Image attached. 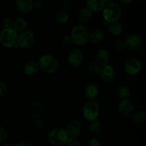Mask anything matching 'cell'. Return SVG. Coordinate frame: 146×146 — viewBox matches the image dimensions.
I'll use <instances>...</instances> for the list:
<instances>
[{
  "instance_id": "cell-1",
  "label": "cell",
  "mask_w": 146,
  "mask_h": 146,
  "mask_svg": "<svg viewBox=\"0 0 146 146\" xmlns=\"http://www.w3.org/2000/svg\"><path fill=\"white\" fill-rule=\"evenodd\" d=\"M90 31L88 27L83 24H78L74 26L71 30L70 36L73 44L78 46H83L89 41Z\"/></svg>"
},
{
  "instance_id": "cell-2",
  "label": "cell",
  "mask_w": 146,
  "mask_h": 146,
  "mask_svg": "<svg viewBox=\"0 0 146 146\" xmlns=\"http://www.w3.org/2000/svg\"><path fill=\"white\" fill-rule=\"evenodd\" d=\"M39 70L46 74H53L58 70L59 61L55 56L52 54H44L38 61Z\"/></svg>"
},
{
  "instance_id": "cell-3",
  "label": "cell",
  "mask_w": 146,
  "mask_h": 146,
  "mask_svg": "<svg viewBox=\"0 0 146 146\" xmlns=\"http://www.w3.org/2000/svg\"><path fill=\"white\" fill-rule=\"evenodd\" d=\"M101 11L104 21L107 24L118 21L123 14V10L121 6L113 1L106 4Z\"/></svg>"
},
{
  "instance_id": "cell-4",
  "label": "cell",
  "mask_w": 146,
  "mask_h": 146,
  "mask_svg": "<svg viewBox=\"0 0 146 146\" xmlns=\"http://www.w3.org/2000/svg\"><path fill=\"white\" fill-rule=\"evenodd\" d=\"M82 115L86 121L91 122L98 119L100 115V106L96 100H88L82 107Z\"/></svg>"
},
{
  "instance_id": "cell-5",
  "label": "cell",
  "mask_w": 146,
  "mask_h": 146,
  "mask_svg": "<svg viewBox=\"0 0 146 146\" xmlns=\"http://www.w3.org/2000/svg\"><path fill=\"white\" fill-rule=\"evenodd\" d=\"M47 138L50 144L54 146H61L65 145L68 136L64 128L55 127L48 131Z\"/></svg>"
},
{
  "instance_id": "cell-6",
  "label": "cell",
  "mask_w": 146,
  "mask_h": 146,
  "mask_svg": "<svg viewBox=\"0 0 146 146\" xmlns=\"http://www.w3.org/2000/svg\"><path fill=\"white\" fill-rule=\"evenodd\" d=\"M18 33L12 28L2 29L0 31V44L5 48H13L17 44Z\"/></svg>"
},
{
  "instance_id": "cell-7",
  "label": "cell",
  "mask_w": 146,
  "mask_h": 146,
  "mask_svg": "<svg viewBox=\"0 0 146 146\" xmlns=\"http://www.w3.org/2000/svg\"><path fill=\"white\" fill-rule=\"evenodd\" d=\"M35 34L31 30L27 29L18 34L17 46L21 49H29L35 43Z\"/></svg>"
},
{
  "instance_id": "cell-8",
  "label": "cell",
  "mask_w": 146,
  "mask_h": 146,
  "mask_svg": "<svg viewBox=\"0 0 146 146\" xmlns=\"http://www.w3.org/2000/svg\"><path fill=\"white\" fill-rule=\"evenodd\" d=\"M123 70L130 76H135L142 70V63L136 58H129L123 63Z\"/></svg>"
},
{
  "instance_id": "cell-9",
  "label": "cell",
  "mask_w": 146,
  "mask_h": 146,
  "mask_svg": "<svg viewBox=\"0 0 146 146\" xmlns=\"http://www.w3.org/2000/svg\"><path fill=\"white\" fill-rule=\"evenodd\" d=\"M84 61V55L80 48H73L67 55V61L71 67L77 68L83 64Z\"/></svg>"
},
{
  "instance_id": "cell-10",
  "label": "cell",
  "mask_w": 146,
  "mask_h": 146,
  "mask_svg": "<svg viewBox=\"0 0 146 146\" xmlns=\"http://www.w3.org/2000/svg\"><path fill=\"white\" fill-rule=\"evenodd\" d=\"M99 76L103 82L106 84H111L116 79V70L113 66L108 64L101 67Z\"/></svg>"
},
{
  "instance_id": "cell-11",
  "label": "cell",
  "mask_w": 146,
  "mask_h": 146,
  "mask_svg": "<svg viewBox=\"0 0 146 146\" xmlns=\"http://www.w3.org/2000/svg\"><path fill=\"white\" fill-rule=\"evenodd\" d=\"M135 104L130 98L121 100L117 107L118 113L124 117H128L132 115L135 111Z\"/></svg>"
},
{
  "instance_id": "cell-12",
  "label": "cell",
  "mask_w": 146,
  "mask_h": 146,
  "mask_svg": "<svg viewBox=\"0 0 146 146\" xmlns=\"http://www.w3.org/2000/svg\"><path fill=\"white\" fill-rule=\"evenodd\" d=\"M126 48L131 50H138L141 48L143 44V37L138 34H131L126 36L124 40Z\"/></svg>"
},
{
  "instance_id": "cell-13",
  "label": "cell",
  "mask_w": 146,
  "mask_h": 146,
  "mask_svg": "<svg viewBox=\"0 0 146 146\" xmlns=\"http://www.w3.org/2000/svg\"><path fill=\"white\" fill-rule=\"evenodd\" d=\"M65 131L68 137L77 138L81 134L82 131V125L78 120H71L65 127Z\"/></svg>"
},
{
  "instance_id": "cell-14",
  "label": "cell",
  "mask_w": 146,
  "mask_h": 146,
  "mask_svg": "<svg viewBox=\"0 0 146 146\" xmlns=\"http://www.w3.org/2000/svg\"><path fill=\"white\" fill-rule=\"evenodd\" d=\"M100 88L97 84L90 82L86 85L84 94L86 98L88 100H96L100 95Z\"/></svg>"
},
{
  "instance_id": "cell-15",
  "label": "cell",
  "mask_w": 146,
  "mask_h": 146,
  "mask_svg": "<svg viewBox=\"0 0 146 146\" xmlns=\"http://www.w3.org/2000/svg\"><path fill=\"white\" fill-rule=\"evenodd\" d=\"M14 5L16 9L23 14H29L34 9L32 0H16Z\"/></svg>"
},
{
  "instance_id": "cell-16",
  "label": "cell",
  "mask_w": 146,
  "mask_h": 146,
  "mask_svg": "<svg viewBox=\"0 0 146 146\" xmlns=\"http://www.w3.org/2000/svg\"><path fill=\"white\" fill-rule=\"evenodd\" d=\"M44 111H45L44 104L41 101H36L31 106L29 114L34 119H37V118H41L44 114Z\"/></svg>"
},
{
  "instance_id": "cell-17",
  "label": "cell",
  "mask_w": 146,
  "mask_h": 146,
  "mask_svg": "<svg viewBox=\"0 0 146 146\" xmlns=\"http://www.w3.org/2000/svg\"><path fill=\"white\" fill-rule=\"evenodd\" d=\"M110 59H111V56H110V54L108 50L101 48L98 50L96 54L95 61L101 67L108 65Z\"/></svg>"
},
{
  "instance_id": "cell-18",
  "label": "cell",
  "mask_w": 146,
  "mask_h": 146,
  "mask_svg": "<svg viewBox=\"0 0 146 146\" xmlns=\"http://www.w3.org/2000/svg\"><path fill=\"white\" fill-rule=\"evenodd\" d=\"M39 71L38 61L36 60H29L24 66V73L29 76H35Z\"/></svg>"
},
{
  "instance_id": "cell-19",
  "label": "cell",
  "mask_w": 146,
  "mask_h": 146,
  "mask_svg": "<svg viewBox=\"0 0 146 146\" xmlns=\"http://www.w3.org/2000/svg\"><path fill=\"white\" fill-rule=\"evenodd\" d=\"M106 37L105 31L100 28H96L90 31L89 41L92 44H97L102 42Z\"/></svg>"
},
{
  "instance_id": "cell-20",
  "label": "cell",
  "mask_w": 146,
  "mask_h": 146,
  "mask_svg": "<svg viewBox=\"0 0 146 146\" xmlns=\"http://www.w3.org/2000/svg\"><path fill=\"white\" fill-rule=\"evenodd\" d=\"M28 21L26 19L23 18V17H18V18L13 20L12 29L14 31H17L18 34L27 30L28 28Z\"/></svg>"
},
{
  "instance_id": "cell-21",
  "label": "cell",
  "mask_w": 146,
  "mask_h": 146,
  "mask_svg": "<svg viewBox=\"0 0 146 146\" xmlns=\"http://www.w3.org/2000/svg\"><path fill=\"white\" fill-rule=\"evenodd\" d=\"M106 3L104 0H87L86 7L91 11L94 12H99L104 9Z\"/></svg>"
},
{
  "instance_id": "cell-22",
  "label": "cell",
  "mask_w": 146,
  "mask_h": 146,
  "mask_svg": "<svg viewBox=\"0 0 146 146\" xmlns=\"http://www.w3.org/2000/svg\"><path fill=\"white\" fill-rule=\"evenodd\" d=\"M108 31L112 36H118L121 35L123 31V27L119 21L110 23L108 25Z\"/></svg>"
},
{
  "instance_id": "cell-23",
  "label": "cell",
  "mask_w": 146,
  "mask_h": 146,
  "mask_svg": "<svg viewBox=\"0 0 146 146\" xmlns=\"http://www.w3.org/2000/svg\"><path fill=\"white\" fill-rule=\"evenodd\" d=\"M103 129L102 123L99 120L96 119L90 122L88 125V131L93 135H98L101 133Z\"/></svg>"
},
{
  "instance_id": "cell-24",
  "label": "cell",
  "mask_w": 146,
  "mask_h": 146,
  "mask_svg": "<svg viewBox=\"0 0 146 146\" xmlns=\"http://www.w3.org/2000/svg\"><path fill=\"white\" fill-rule=\"evenodd\" d=\"M93 16V12L90 11L87 7L81 9L78 13V19L81 22L86 23L91 20Z\"/></svg>"
},
{
  "instance_id": "cell-25",
  "label": "cell",
  "mask_w": 146,
  "mask_h": 146,
  "mask_svg": "<svg viewBox=\"0 0 146 146\" xmlns=\"http://www.w3.org/2000/svg\"><path fill=\"white\" fill-rule=\"evenodd\" d=\"M132 121L137 125H141L146 121V113L144 111H134L132 114Z\"/></svg>"
},
{
  "instance_id": "cell-26",
  "label": "cell",
  "mask_w": 146,
  "mask_h": 146,
  "mask_svg": "<svg viewBox=\"0 0 146 146\" xmlns=\"http://www.w3.org/2000/svg\"><path fill=\"white\" fill-rule=\"evenodd\" d=\"M69 14L66 10L58 11L54 15V20L58 24H65L69 20Z\"/></svg>"
},
{
  "instance_id": "cell-27",
  "label": "cell",
  "mask_w": 146,
  "mask_h": 146,
  "mask_svg": "<svg viewBox=\"0 0 146 146\" xmlns=\"http://www.w3.org/2000/svg\"><path fill=\"white\" fill-rule=\"evenodd\" d=\"M117 96L121 100L128 99L131 96V90L126 86H121L117 89Z\"/></svg>"
},
{
  "instance_id": "cell-28",
  "label": "cell",
  "mask_w": 146,
  "mask_h": 146,
  "mask_svg": "<svg viewBox=\"0 0 146 146\" xmlns=\"http://www.w3.org/2000/svg\"><path fill=\"white\" fill-rule=\"evenodd\" d=\"M101 66L97 64L96 61H92L88 66V71L90 74L93 75H98L101 71Z\"/></svg>"
},
{
  "instance_id": "cell-29",
  "label": "cell",
  "mask_w": 146,
  "mask_h": 146,
  "mask_svg": "<svg viewBox=\"0 0 146 146\" xmlns=\"http://www.w3.org/2000/svg\"><path fill=\"white\" fill-rule=\"evenodd\" d=\"M113 48L115 51H123L126 48V46H125V41L124 40L118 39L114 43Z\"/></svg>"
},
{
  "instance_id": "cell-30",
  "label": "cell",
  "mask_w": 146,
  "mask_h": 146,
  "mask_svg": "<svg viewBox=\"0 0 146 146\" xmlns=\"http://www.w3.org/2000/svg\"><path fill=\"white\" fill-rule=\"evenodd\" d=\"M9 92V87L4 81H0V98H2L7 95Z\"/></svg>"
},
{
  "instance_id": "cell-31",
  "label": "cell",
  "mask_w": 146,
  "mask_h": 146,
  "mask_svg": "<svg viewBox=\"0 0 146 146\" xmlns=\"http://www.w3.org/2000/svg\"><path fill=\"white\" fill-rule=\"evenodd\" d=\"M66 146H81V142L78 138L74 137H68V140L65 143Z\"/></svg>"
},
{
  "instance_id": "cell-32",
  "label": "cell",
  "mask_w": 146,
  "mask_h": 146,
  "mask_svg": "<svg viewBox=\"0 0 146 146\" xmlns=\"http://www.w3.org/2000/svg\"><path fill=\"white\" fill-rule=\"evenodd\" d=\"M12 24H13V20L11 19L9 17H6L3 19L1 25H2L3 29H9V28H12Z\"/></svg>"
},
{
  "instance_id": "cell-33",
  "label": "cell",
  "mask_w": 146,
  "mask_h": 146,
  "mask_svg": "<svg viewBox=\"0 0 146 146\" xmlns=\"http://www.w3.org/2000/svg\"><path fill=\"white\" fill-rule=\"evenodd\" d=\"M7 132L4 128L0 126V144H2L7 141Z\"/></svg>"
},
{
  "instance_id": "cell-34",
  "label": "cell",
  "mask_w": 146,
  "mask_h": 146,
  "mask_svg": "<svg viewBox=\"0 0 146 146\" xmlns=\"http://www.w3.org/2000/svg\"><path fill=\"white\" fill-rule=\"evenodd\" d=\"M61 44L64 46H68L73 44L72 39L70 35H64V36L61 38Z\"/></svg>"
},
{
  "instance_id": "cell-35",
  "label": "cell",
  "mask_w": 146,
  "mask_h": 146,
  "mask_svg": "<svg viewBox=\"0 0 146 146\" xmlns=\"http://www.w3.org/2000/svg\"><path fill=\"white\" fill-rule=\"evenodd\" d=\"M86 146H101V142L96 138H91L87 141Z\"/></svg>"
},
{
  "instance_id": "cell-36",
  "label": "cell",
  "mask_w": 146,
  "mask_h": 146,
  "mask_svg": "<svg viewBox=\"0 0 146 146\" xmlns=\"http://www.w3.org/2000/svg\"><path fill=\"white\" fill-rule=\"evenodd\" d=\"M43 4L40 0H34L33 1V9L36 10H39L42 8Z\"/></svg>"
},
{
  "instance_id": "cell-37",
  "label": "cell",
  "mask_w": 146,
  "mask_h": 146,
  "mask_svg": "<svg viewBox=\"0 0 146 146\" xmlns=\"http://www.w3.org/2000/svg\"><path fill=\"white\" fill-rule=\"evenodd\" d=\"M34 125H35V127L36 128L41 129V128H42L44 127V123L41 118H37V119H36L35 122H34Z\"/></svg>"
},
{
  "instance_id": "cell-38",
  "label": "cell",
  "mask_w": 146,
  "mask_h": 146,
  "mask_svg": "<svg viewBox=\"0 0 146 146\" xmlns=\"http://www.w3.org/2000/svg\"><path fill=\"white\" fill-rule=\"evenodd\" d=\"M71 5H72V4H71L70 0H66V1L64 2V9H65L64 10L66 11L67 9H68L71 7Z\"/></svg>"
},
{
  "instance_id": "cell-39",
  "label": "cell",
  "mask_w": 146,
  "mask_h": 146,
  "mask_svg": "<svg viewBox=\"0 0 146 146\" xmlns=\"http://www.w3.org/2000/svg\"><path fill=\"white\" fill-rule=\"evenodd\" d=\"M14 146H32L30 143L26 142V141H20V142L17 143Z\"/></svg>"
},
{
  "instance_id": "cell-40",
  "label": "cell",
  "mask_w": 146,
  "mask_h": 146,
  "mask_svg": "<svg viewBox=\"0 0 146 146\" xmlns=\"http://www.w3.org/2000/svg\"><path fill=\"white\" fill-rule=\"evenodd\" d=\"M134 0H120V1L123 4H130Z\"/></svg>"
},
{
  "instance_id": "cell-41",
  "label": "cell",
  "mask_w": 146,
  "mask_h": 146,
  "mask_svg": "<svg viewBox=\"0 0 146 146\" xmlns=\"http://www.w3.org/2000/svg\"><path fill=\"white\" fill-rule=\"evenodd\" d=\"M1 146H14L12 143H2Z\"/></svg>"
},
{
  "instance_id": "cell-42",
  "label": "cell",
  "mask_w": 146,
  "mask_h": 146,
  "mask_svg": "<svg viewBox=\"0 0 146 146\" xmlns=\"http://www.w3.org/2000/svg\"><path fill=\"white\" fill-rule=\"evenodd\" d=\"M104 1H105L106 4H108V3H110V2H112L113 0H104Z\"/></svg>"
},
{
  "instance_id": "cell-43",
  "label": "cell",
  "mask_w": 146,
  "mask_h": 146,
  "mask_svg": "<svg viewBox=\"0 0 146 146\" xmlns=\"http://www.w3.org/2000/svg\"><path fill=\"white\" fill-rule=\"evenodd\" d=\"M136 1H140V0H136Z\"/></svg>"
},
{
  "instance_id": "cell-44",
  "label": "cell",
  "mask_w": 146,
  "mask_h": 146,
  "mask_svg": "<svg viewBox=\"0 0 146 146\" xmlns=\"http://www.w3.org/2000/svg\"><path fill=\"white\" fill-rule=\"evenodd\" d=\"M0 56H1V52H0Z\"/></svg>"
}]
</instances>
